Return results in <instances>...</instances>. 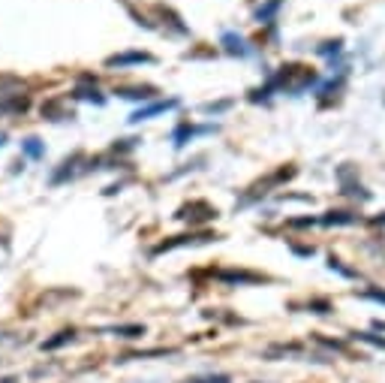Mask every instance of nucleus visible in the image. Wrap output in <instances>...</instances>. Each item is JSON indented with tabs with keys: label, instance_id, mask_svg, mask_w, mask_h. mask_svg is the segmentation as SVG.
<instances>
[{
	"label": "nucleus",
	"instance_id": "obj_1",
	"mask_svg": "<svg viewBox=\"0 0 385 383\" xmlns=\"http://www.w3.org/2000/svg\"><path fill=\"white\" fill-rule=\"evenodd\" d=\"M133 63H154L148 52H124V54H112L106 61V67H133Z\"/></svg>",
	"mask_w": 385,
	"mask_h": 383
},
{
	"label": "nucleus",
	"instance_id": "obj_2",
	"mask_svg": "<svg viewBox=\"0 0 385 383\" xmlns=\"http://www.w3.org/2000/svg\"><path fill=\"white\" fill-rule=\"evenodd\" d=\"M175 106H178V100H163V103H154V106H148V109H139V112H133L130 121L139 124V121H145V118H154V115L166 112V109H175Z\"/></svg>",
	"mask_w": 385,
	"mask_h": 383
},
{
	"label": "nucleus",
	"instance_id": "obj_3",
	"mask_svg": "<svg viewBox=\"0 0 385 383\" xmlns=\"http://www.w3.org/2000/svg\"><path fill=\"white\" fill-rule=\"evenodd\" d=\"M220 281H229V284H259L265 281L262 275H253V272H217Z\"/></svg>",
	"mask_w": 385,
	"mask_h": 383
},
{
	"label": "nucleus",
	"instance_id": "obj_4",
	"mask_svg": "<svg viewBox=\"0 0 385 383\" xmlns=\"http://www.w3.org/2000/svg\"><path fill=\"white\" fill-rule=\"evenodd\" d=\"M117 94L126 97V100H151L154 94H157V88H151V85H145V88H121Z\"/></svg>",
	"mask_w": 385,
	"mask_h": 383
},
{
	"label": "nucleus",
	"instance_id": "obj_5",
	"mask_svg": "<svg viewBox=\"0 0 385 383\" xmlns=\"http://www.w3.org/2000/svg\"><path fill=\"white\" fill-rule=\"evenodd\" d=\"M359 221V214H352V212H328L325 217H322V224H328V226H343V224H355Z\"/></svg>",
	"mask_w": 385,
	"mask_h": 383
},
{
	"label": "nucleus",
	"instance_id": "obj_6",
	"mask_svg": "<svg viewBox=\"0 0 385 383\" xmlns=\"http://www.w3.org/2000/svg\"><path fill=\"white\" fill-rule=\"evenodd\" d=\"M223 45H226L229 54H247V52H250V49H247V42L241 40V36H235V33H223Z\"/></svg>",
	"mask_w": 385,
	"mask_h": 383
},
{
	"label": "nucleus",
	"instance_id": "obj_7",
	"mask_svg": "<svg viewBox=\"0 0 385 383\" xmlns=\"http://www.w3.org/2000/svg\"><path fill=\"white\" fill-rule=\"evenodd\" d=\"M280 6H283V0H268V3H265L259 13H256V18H259V22H271V15L277 13Z\"/></svg>",
	"mask_w": 385,
	"mask_h": 383
},
{
	"label": "nucleus",
	"instance_id": "obj_8",
	"mask_svg": "<svg viewBox=\"0 0 385 383\" xmlns=\"http://www.w3.org/2000/svg\"><path fill=\"white\" fill-rule=\"evenodd\" d=\"M69 338H72V332H60V335H58V338L45 341V344H42V350H54V347H60V344H67Z\"/></svg>",
	"mask_w": 385,
	"mask_h": 383
},
{
	"label": "nucleus",
	"instance_id": "obj_9",
	"mask_svg": "<svg viewBox=\"0 0 385 383\" xmlns=\"http://www.w3.org/2000/svg\"><path fill=\"white\" fill-rule=\"evenodd\" d=\"M117 335H124V338H139V335L145 332L142 326H121V329H115Z\"/></svg>",
	"mask_w": 385,
	"mask_h": 383
},
{
	"label": "nucleus",
	"instance_id": "obj_10",
	"mask_svg": "<svg viewBox=\"0 0 385 383\" xmlns=\"http://www.w3.org/2000/svg\"><path fill=\"white\" fill-rule=\"evenodd\" d=\"M24 151L31 154V157H40V154H42V145H40V139H27V142H24Z\"/></svg>",
	"mask_w": 385,
	"mask_h": 383
},
{
	"label": "nucleus",
	"instance_id": "obj_11",
	"mask_svg": "<svg viewBox=\"0 0 385 383\" xmlns=\"http://www.w3.org/2000/svg\"><path fill=\"white\" fill-rule=\"evenodd\" d=\"M328 266H331V269H337V272H341V275H346V278H355V272L352 269H346V266H341V260H328Z\"/></svg>",
	"mask_w": 385,
	"mask_h": 383
},
{
	"label": "nucleus",
	"instance_id": "obj_12",
	"mask_svg": "<svg viewBox=\"0 0 385 383\" xmlns=\"http://www.w3.org/2000/svg\"><path fill=\"white\" fill-rule=\"evenodd\" d=\"M361 296H368V299H377V302H385V290H364Z\"/></svg>",
	"mask_w": 385,
	"mask_h": 383
},
{
	"label": "nucleus",
	"instance_id": "obj_13",
	"mask_svg": "<svg viewBox=\"0 0 385 383\" xmlns=\"http://www.w3.org/2000/svg\"><path fill=\"white\" fill-rule=\"evenodd\" d=\"M359 338H364V341H370V344H377V347H385V338H377V335H359Z\"/></svg>",
	"mask_w": 385,
	"mask_h": 383
},
{
	"label": "nucleus",
	"instance_id": "obj_14",
	"mask_svg": "<svg viewBox=\"0 0 385 383\" xmlns=\"http://www.w3.org/2000/svg\"><path fill=\"white\" fill-rule=\"evenodd\" d=\"M192 383H229V377H205V380H192Z\"/></svg>",
	"mask_w": 385,
	"mask_h": 383
},
{
	"label": "nucleus",
	"instance_id": "obj_15",
	"mask_svg": "<svg viewBox=\"0 0 385 383\" xmlns=\"http://www.w3.org/2000/svg\"><path fill=\"white\" fill-rule=\"evenodd\" d=\"M3 142H6V136H3V133H0V145H3Z\"/></svg>",
	"mask_w": 385,
	"mask_h": 383
}]
</instances>
